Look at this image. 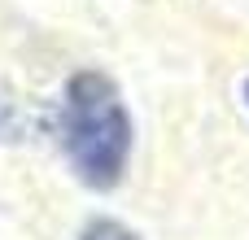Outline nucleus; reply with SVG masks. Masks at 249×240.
<instances>
[{
	"instance_id": "1",
	"label": "nucleus",
	"mask_w": 249,
	"mask_h": 240,
	"mask_svg": "<svg viewBox=\"0 0 249 240\" xmlns=\"http://www.w3.org/2000/svg\"><path fill=\"white\" fill-rule=\"evenodd\" d=\"M53 131H57L70 175L88 192H114L127 179L131 149H136V122H131L123 87L109 70L79 66L66 74L57 114H53Z\"/></svg>"
},
{
	"instance_id": "4",
	"label": "nucleus",
	"mask_w": 249,
	"mask_h": 240,
	"mask_svg": "<svg viewBox=\"0 0 249 240\" xmlns=\"http://www.w3.org/2000/svg\"><path fill=\"white\" fill-rule=\"evenodd\" d=\"M241 96H245V109H249V74H245V83H241Z\"/></svg>"
},
{
	"instance_id": "2",
	"label": "nucleus",
	"mask_w": 249,
	"mask_h": 240,
	"mask_svg": "<svg viewBox=\"0 0 249 240\" xmlns=\"http://www.w3.org/2000/svg\"><path fill=\"white\" fill-rule=\"evenodd\" d=\"M39 131V114L31 109V101H22L9 83H0V140L4 144H22Z\"/></svg>"
},
{
	"instance_id": "3",
	"label": "nucleus",
	"mask_w": 249,
	"mask_h": 240,
	"mask_svg": "<svg viewBox=\"0 0 249 240\" xmlns=\"http://www.w3.org/2000/svg\"><path fill=\"white\" fill-rule=\"evenodd\" d=\"M79 240H144L131 223L114 219V214H92L83 227H79Z\"/></svg>"
}]
</instances>
